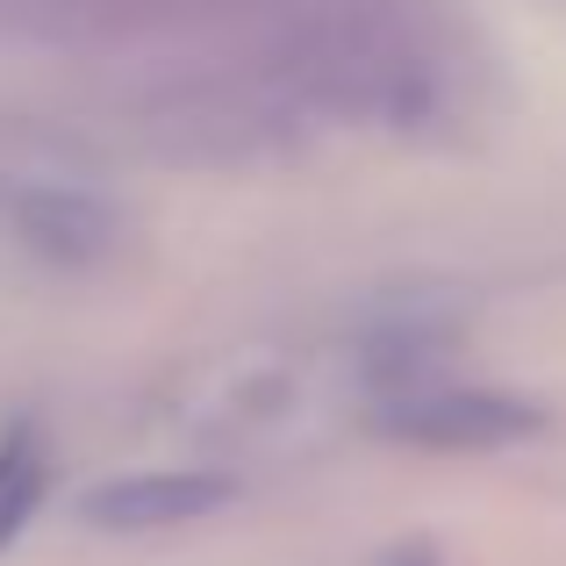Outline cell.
Wrapping results in <instances>:
<instances>
[{
  "label": "cell",
  "instance_id": "obj_1",
  "mask_svg": "<svg viewBox=\"0 0 566 566\" xmlns=\"http://www.w3.org/2000/svg\"><path fill=\"white\" fill-rule=\"evenodd\" d=\"M280 65H287L294 94L337 115H416L438 80L430 36L387 0H352V8L316 14Z\"/></svg>",
  "mask_w": 566,
  "mask_h": 566
},
{
  "label": "cell",
  "instance_id": "obj_4",
  "mask_svg": "<svg viewBox=\"0 0 566 566\" xmlns=\"http://www.w3.org/2000/svg\"><path fill=\"white\" fill-rule=\"evenodd\" d=\"M36 502H43V452H36V438H8L0 444V553L29 524Z\"/></svg>",
  "mask_w": 566,
  "mask_h": 566
},
{
  "label": "cell",
  "instance_id": "obj_2",
  "mask_svg": "<svg viewBox=\"0 0 566 566\" xmlns=\"http://www.w3.org/2000/svg\"><path fill=\"white\" fill-rule=\"evenodd\" d=\"M387 430L430 452H495L538 430V409L516 395H488V387H430L387 409Z\"/></svg>",
  "mask_w": 566,
  "mask_h": 566
},
{
  "label": "cell",
  "instance_id": "obj_3",
  "mask_svg": "<svg viewBox=\"0 0 566 566\" xmlns=\"http://www.w3.org/2000/svg\"><path fill=\"white\" fill-rule=\"evenodd\" d=\"M230 502L222 473H129L86 495V524L101 531H180L193 516H216Z\"/></svg>",
  "mask_w": 566,
  "mask_h": 566
}]
</instances>
